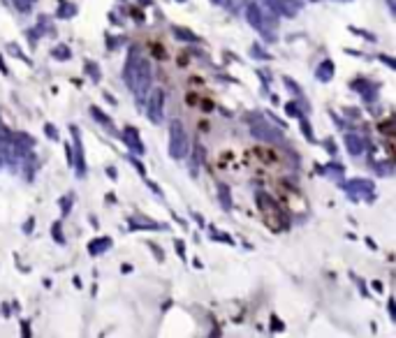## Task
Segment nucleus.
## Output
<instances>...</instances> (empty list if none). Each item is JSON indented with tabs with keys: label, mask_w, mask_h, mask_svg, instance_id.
<instances>
[{
	"label": "nucleus",
	"mask_w": 396,
	"mask_h": 338,
	"mask_svg": "<svg viewBox=\"0 0 396 338\" xmlns=\"http://www.w3.org/2000/svg\"><path fill=\"white\" fill-rule=\"evenodd\" d=\"M172 35H174L176 40H181V42H199V37L195 35V33L186 31V28H181V26H174V28H172Z\"/></svg>",
	"instance_id": "13"
},
{
	"label": "nucleus",
	"mask_w": 396,
	"mask_h": 338,
	"mask_svg": "<svg viewBox=\"0 0 396 338\" xmlns=\"http://www.w3.org/2000/svg\"><path fill=\"white\" fill-rule=\"evenodd\" d=\"M299 118H301V116H299ZM301 130L306 132V139H308V141H315V137H313V130H311V125H308L306 118H301Z\"/></svg>",
	"instance_id": "19"
},
{
	"label": "nucleus",
	"mask_w": 396,
	"mask_h": 338,
	"mask_svg": "<svg viewBox=\"0 0 396 338\" xmlns=\"http://www.w3.org/2000/svg\"><path fill=\"white\" fill-rule=\"evenodd\" d=\"M350 31H352L354 35H359V37H366V40H375V37H373L371 33H366V31H359V28H350Z\"/></svg>",
	"instance_id": "28"
},
{
	"label": "nucleus",
	"mask_w": 396,
	"mask_h": 338,
	"mask_svg": "<svg viewBox=\"0 0 396 338\" xmlns=\"http://www.w3.org/2000/svg\"><path fill=\"white\" fill-rule=\"evenodd\" d=\"M176 250H179L181 257H186V253H183V243H181V241H176Z\"/></svg>",
	"instance_id": "34"
},
{
	"label": "nucleus",
	"mask_w": 396,
	"mask_h": 338,
	"mask_svg": "<svg viewBox=\"0 0 396 338\" xmlns=\"http://www.w3.org/2000/svg\"><path fill=\"white\" fill-rule=\"evenodd\" d=\"M44 130H47V134H49L51 139H58V134H56V127H54V125H49V123H47V125H44Z\"/></svg>",
	"instance_id": "31"
},
{
	"label": "nucleus",
	"mask_w": 396,
	"mask_h": 338,
	"mask_svg": "<svg viewBox=\"0 0 396 338\" xmlns=\"http://www.w3.org/2000/svg\"><path fill=\"white\" fill-rule=\"evenodd\" d=\"M54 239H56V243H65V236L60 234V223L54 225Z\"/></svg>",
	"instance_id": "22"
},
{
	"label": "nucleus",
	"mask_w": 396,
	"mask_h": 338,
	"mask_svg": "<svg viewBox=\"0 0 396 338\" xmlns=\"http://www.w3.org/2000/svg\"><path fill=\"white\" fill-rule=\"evenodd\" d=\"M218 197H220V206L225 211L232 209V195H229V188L225 183H218Z\"/></svg>",
	"instance_id": "16"
},
{
	"label": "nucleus",
	"mask_w": 396,
	"mask_h": 338,
	"mask_svg": "<svg viewBox=\"0 0 396 338\" xmlns=\"http://www.w3.org/2000/svg\"><path fill=\"white\" fill-rule=\"evenodd\" d=\"M257 206L262 211L264 223L269 225L271 232H283L288 227V216H285V209L278 204L271 195L267 193H257Z\"/></svg>",
	"instance_id": "2"
},
{
	"label": "nucleus",
	"mask_w": 396,
	"mask_h": 338,
	"mask_svg": "<svg viewBox=\"0 0 396 338\" xmlns=\"http://www.w3.org/2000/svg\"><path fill=\"white\" fill-rule=\"evenodd\" d=\"M123 77H125V84H127V88L132 91L135 100L142 104L146 100V95H149L151 81H153V74H151V61H149V58H144V56H139L137 49H130Z\"/></svg>",
	"instance_id": "1"
},
{
	"label": "nucleus",
	"mask_w": 396,
	"mask_h": 338,
	"mask_svg": "<svg viewBox=\"0 0 396 338\" xmlns=\"http://www.w3.org/2000/svg\"><path fill=\"white\" fill-rule=\"evenodd\" d=\"M343 141H345V148H348L350 155H361V153H364V139H361L359 134L348 132L343 137Z\"/></svg>",
	"instance_id": "11"
},
{
	"label": "nucleus",
	"mask_w": 396,
	"mask_h": 338,
	"mask_svg": "<svg viewBox=\"0 0 396 338\" xmlns=\"http://www.w3.org/2000/svg\"><path fill=\"white\" fill-rule=\"evenodd\" d=\"M246 19L255 31L262 33V7H259L257 3H252V0L246 3Z\"/></svg>",
	"instance_id": "8"
},
{
	"label": "nucleus",
	"mask_w": 396,
	"mask_h": 338,
	"mask_svg": "<svg viewBox=\"0 0 396 338\" xmlns=\"http://www.w3.org/2000/svg\"><path fill=\"white\" fill-rule=\"evenodd\" d=\"M86 70H88V72L93 74V79H95V81L100 79V70H97V67L93 65V63H86Z\"/></svg>",
	"instance_id": "26"
},
{
	"label": "nucleus",
	"mask_w": 396,
	"mask_h": 338,
	"mask_svg": "<svg viewBox=\"0 0 396 338\" xmlns=\"http://www.w3.org/2000/svg\"><path fill=\"white\" fill-rule=\"evenodd\" d=\"M120 139H123V141H125V144L130 146L132 151H137L139 155L144 153V144H142V139H139V132L135 130V127H125V130H123V134H120Z\"/></svg>",
	"instance_id": "9"
},
{
	"label": "nucleus",
	"mask_w": 396,
	"mask_h": 338,
	"mask_svg": "<svg viewBox=\"0 0 396 338\" xmlns=\"http://www.w3.org/2000/svg\"><path fill=\"white\" fill-rule=\"evenodd\" d=\"M285 86H288L290 91H294V93H297V95H301V88H299V86H297V84H294V81H292V79H290V77H285Z\"/></svg>",
	"instance_id": "24"
},
{
	"label": "nucleus",
	"mask_w": 396,
	"mask_h": 338,
	"mask_svg": "<svg viewBox=\"0 0 396 338\" xmlns=\"http://www.w3.org/2000/svg\"><path fill=\"white\" fill-rule=\"evenodd\" d=\"M72 130V137H74V157L72 162L77 164V176L81 179V176L86 174V160H84V146H81V137H79V130L77 127H70Z\"/></svg>",
	"instance_id": "6"
},
{
	"label": "nucleus",
	"mask_w": 396,
	"mask_h": 338,
	"mask_svg": "<svg viewBox=\"0 0 396 338\" xmlns=\"http://www.w3.org/2000/svg\"><path fill=\"white\" fill-rule=\"evenodd\" d=\"M70 204H72V197H65V200H60V209H63V216L70 213Z\"/></svg>",
	"instance_id": "23"
},
{
	"label": "nucleus",
	"mask_w": 396,
	"mask_h": 338,
	"mask_svg": "<svg viewBox=\"0 0 396 338\" xmlns=\"http://www.w3.org/2000/svg\"><path fill=\"white\" fill-rule=\"evenodd\" d=\"M51 56H54V58H58V61H67V58L72 56V51H70L67 47H63V44H60V47H56L54 51H51Z\"/></svg>",
	"instance_id": "18"
},
{
	"label": "nucleus",
	"mask_w": 396,
	"mask_h": 338,
	"mask_svg": "<svg viewBox=\"0 0 396 338\" xmlns=\"http://www.w3.org/2000/svg\"><path fill=\"white\" fill-rule=\"evenodd\" d=\"M109 246H111V239H109V236H102V239H95V241H90V246H88V253H90V255L104 253V250H107Z\"/></svg>",
	"instance_id": "15"
},
{
	"label": "nucleus",
	"mask_w": 396,
	"mask_h": 338,
	"mask_svg": "<svg viewBox=\"0 0 396 338\" xmlns=\"http://www.w3.org/2000/svg\"><path fill=\"white\" fill-rule=\"evenodd\" d=\"M130 162H132V164H135V167H137V172H139V174H142V176H144V174H146V169H144V164L139 162V160H135V157H130Z\"/></svg>",
	"instance_id": "30"
},
{
	"label": "nucleus",
	"mask_w": 396,
	"mask_h": 338,
	"mask_svg": "<svg viewBox=\"0 0 396 338\" xmlns=\"http://www.w3.org/2000/svg\"><path fill=\"white\" fill-rule=\"evenodd\" d=\"M179 3H186V0H179Z\"/></svg>",
	"instance_id": "36"
},
{
	"label": "nucleus",
	"mask_w": 396,
	"mask_h": 338,
	"mask_svg": "<svg viewBox=\"0 0 396 338\" xmlns=\"http://www.w3.org/2000/svg\"><path fill=\"white\" fill-rule=\"evenodd\" d=\"M30 3H33V0H14V5H17L19 12H28V10H30Z\"/></svg>",
	"instance_id": "21"
},
{
	"label": "nucleus",
	"mask_w": 396,
	"mask_h": 338,
	"mask_svg": "<svg viewBox=\"0 0 396 338\" xmlns=\"http://www.w3.org/2000/svg\"><path fill=\"white\" fill-rule=\"evenodd\" d=\"M283 3H292V0H283Z\"/></svg>",
	"instance_id": "35"
},
{
	"label": "nucleus",
	"mask_w": 396,
	"mask_h": 338,
	"mask_svg": "<svg viewBox=\"0 0 396 338\" xmlns=\"http://www.w3.org/2000/svg\"><path fill=\"white\" fill-rule=\"evenodd\" d=\"M248 127H250V134L259 141H267V144H281L283 141V134L278 127H274L267 118L257 114H250L248 116Z\"/></svg>",
	"instance_id": "3"
},
{
	"label": "nucleus",
	"mask_w": 396,
	"mask_h": 338,
	"mask_svg": "<svg viewBox=\"0 0 396 338\" xmlns=\"http://www.w3.org/2000/svg\"><path fill=\"white\" fill-rule=\"evenodd\" d=\"M188 148H190V139H188L183 123L172 121L169 123V155L174 160H183L188 155Z\"/></svg>",
	"instance_id": "4"
},
{
	"label": "nucleus",
	"mask_w": 396,
	"mask_h": 338,
	"mask_svg": "<svg viewBox=\"0 0 396 338\" xmlns=\"http://www.w3.org/2000/svg\"><path fill=\"white\" fill-rule=\"evenodd\" d=\"M21 329H24V338H30V324H28V322H24Z\"/></svg>",
	"instance_id": "32"
},
{
	"label": "nucleus",
	"mask_w": 396,
	"mask_h": 338,
	"mask_svg": "<svg viewBox=\"0 0 396 338\" xmlns=\"http://www.w3.org/2000/svg\"><path fill=\"white\" fill-rule=\"evenodd\" d=\"M285 111H288V114H292V116H301V114H299V109L294 107L292 102H288V104H285Z\"/></svg>",
	"instance_id": "29"
},
{
	"label": "nucleus",
	"mask_w": 396,
	"mask_h": 338,
	"mask_svg": "<svg viewBox=\"0 0 396 338\" xmlns=\"http://www.w3.org/2000/svg\"><path fill=\"white\" fill-rule=\"evenodd\" d=\"M354 91H359L361 95H364V100L366 102H371V100H375V93H378V88H375V84H371V81H366L364 77H359L357 81L352 84Z\"/></svg>",
	"instance_id": "10"
},
{
	"label": "nucleus",
	"mask_w": 396,
	"mask_h": 338,
	"mask_svg": "<svg viewBox=\"0 0 396 338\" xmlns=\"http://www.w3.org/2000/svg\"><path fill=\"white\" fill-rule=\"evenodd\" d=\"M343 190H348L352 197H357V195H371L373 193V183L366 181V179H352V181L343 183Z\"/></svg>",
	"instance_id": "7"
},
{
	"label": "nucleus",
	"mask_w": 396,
	"mask_h": 338,
	"mask_svg": "<svg viewBox=\"0 0 396 338\" xmlns=\"http://www.w3.org/2000/svg\"><path fill=\"white\" fill-rule=\"evenodd\" d=\"M250 54H255V56H259V58H264V61H269V54H264L262 49L257 47V44H255V47L250 49Z\"/></svg>",
	"instance_id": "27"
},
{
	"label": "nucleus",
	"mask_w": 396,
	"mask_h": 338,
	"mask_svg": "<svg viewBox=\"0 0 396 338\" xmlns=\"http://www.w3.org/2000/svg\"><path fill=\"white\" fill-rule=\"evenodd\" d=\"M90 114H93V118H95L97 123H102V125L107 127V130H114V123H111V118H109V116L104 114V111H100L97 107H90Z\"/></svg>",
	"instance_id": "17"
},
{
	"label": "nucleus",
	"mask_w": 396,
	"mask_h": 338,
	"mask_svg": "<svg viewBox=\"0 0 396 338\" xmlns=\"http://www.w3.org/2000/svg\"><path fill=\"white\" fill-rule=\"evenodd\" d=\"M149 102H146V116H149L151 123L160 125L162 118H165V91L156 88V91H149Z\"/></svg>",
	"instance_id": "5"
},
{
	"label": "nucleus",
	"mask_w": 396,
	"mask_h": 338,
	"mask_svg": "<svg viewBox=\"0 0 396 338\" xmlns=\"http://www.w3.org/2000/svg\"><path fill=\"white\" fill-rule=\"evenodd\" d=\"M0 72H3V74H10V70H7V65H5V63H3V56H0Z\"/></svg>",
	"instance_id": "33"
},
{
	"label": "nucleus",
	"mask_w": 396,
	"mask_h": 338,
	"mask_svg": "<svg viewBox=\"0 0 396 338\" xmlns=\"http://www.w3.org/2000/svg\"><path fill=\"white\" fill-rule=\"evenodd\" d=\"M315 77H318V81H331V79H334V63H331L329 58H324V61L320 63Z\"/></svg>",
	"instance_id": "12"
},
{
	"label": "nucleus",
	"mask_w": 396,
	"mask_h": 338,
	"mask_svg": "<svg viewBox=\"0 0 396 338\" xmlns=\"http://www.w3.org/2000/svg\"><path fill=\"white\" fill-rule=\"evenodd\" d=\"M77 14V7L72 5V3H67V0H58V12H56V17L58 19H70Z\"/></svg>",
	"instance_id": "14"
},
{
	"label": "nucleus",
	"mask_w": 396,
	"mask_h": 338,
	"mask_svg": "<svg viewBox=\"0 0 396 338\" xmlns=\"http://www.w3.org/2000/svg\"><path fill=\"white\" fill-rule=\"evenodd\" d=\"M378 61H382L384 65H387V67H391V70H394V67H396L394 58H389V56H384V54H380V56H378Z\"/></svg>",
	"instance_id": "25"
},
{
	"label": "nucleus",
	"mask_w": 396,
	"mask_h": 338,
	"mask_svg": "<svg viewBox=\"0 0 396 338\" xmlns=\"http://www.w3.org/2000/svg\"><path fill=\"white\" fill-rule=\"evenodd\" d=\"M211 236H213V239H218V241H222V243H232V236L222 234V232H216V230H211Z\"/></svg>",
	"instance_id": "20"
}]
</instances>
